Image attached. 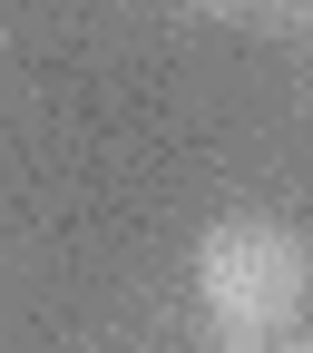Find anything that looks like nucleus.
Masks as SVG:
<instances>
[{
    "label": "nucleus",
    "instance_id": "obj_3",
    "mask_svg": "<svg viewBox=\"0 0 313 353\" xmlns=\"http://www.w3.org/2000/svg\"><path fill=\"white\" fill-rule=\"evenodd\" d=\"M196 10H245V0H196Z\"/></svg>",
    "mask_w": 313,
    "mask_h": 353
},
{
    "label": "nucleus",
    "instance_id": "obj_2",
    "mask_svg": "<svg viewBox=\"0 0 313 353\" xmlns=\"http://www.w3.org/2000/svg\"><path fill=\"white\" fill-rule=\"evenodd\" d=\"M255 353H313V334H274V343H255Z\"/></svg>",
    "mask_w": 313,
    "mask_h": 353
},
{
    "label": "nucleus",
    "instance_id": "obj_1",
    "mask_svg": "<svg viewBox=\"0 0 313 353\" xmlns=\"http://www.w3.org/2000/svg\"><path fill=\"white\" fill-rule=\"evenodd\" d=\"M313 294V245L284 216H215L196 236V304L215 324V353H255L274 343Z\"/></svg>",
    "mask_w": 313,
    "mask_h": 353
},
{
    "label": "nucleus",
    "instance_id": "obj_4",
    "mask_svg": "<svg viewBox=\"0 0 313 353\" xmlns=\"http://www.w3.org/2000/svg\"><path fill=\"white\" fill-rule=\"evenodd\" d=\"M303 20H313V0H303Z\"/></svg>",
    "mask_w": 313,
    "mask_h": 353
}]
</instances>
